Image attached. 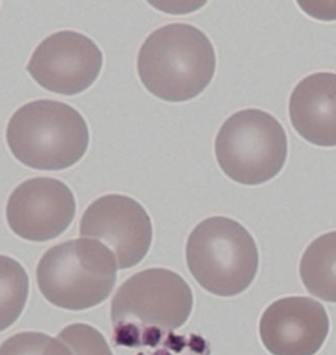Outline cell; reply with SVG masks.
<instances>
[{
	"label": "cell",
	"instance_id": "1",
	"mask_svg": "<svg viewBox=\"0 0 336 355\" xmlns=\"http://www.w3.org/2000/svg\"><path fill=\"white\" fill-rule=\"evenodd\" d=\"M193 309L186 280L168 268H148L124 282L113 296L114 343L127 347L155 346L182 328Z\"/></svg>",
	"mask_w": 336,
	"mask_h": 355
},
{
	"label": "cell",
	"instance_id": "2",
	"mask_svg": "<svg viewBox=\"0 0 336 355\" xmlns=\"http://www.w3.org/2000/svg\"><path fill=\"white\" fill-rule=\"evenodd\" d=\"M215 66L209 37L186 23L158 28L138 51L142 85L164 102L183 103L199 96L211 85Z\"/></svg>",
	"mask_w": 336,
	"mask_h": 355
},
{
	"label": "cell",
	"instance_id": "3",
	"mask_svg": "<svg viewBox=\"0 0 336 355\" xmlns=\"http://www.w3.org/2000/svg\"><path fill=\"white\" fill-rule=\"evenodd\" d=\"M6 139L13 157L42 171L78 164L89 145L85 117L66 103L41 99L26 103L11 116Z\"/></svg>",
	"mask_w": 336,
	"mask_h": 355
},
{
	"label": "cell",
	"instance_id": "4",
	"mask_svg": "<svg viewBox=\"0 0 336 355\" xmlns=\"http://www.w3.org/2000/svg\"><path fill=\"white\" fill-rule=\"evenodd\" d=\"M114 254L96 240H71L41 257L37 284L42 296L62 309L86 311L105 302L117 280Z\"/></svg>",
	"mask_w": 336,
	"mask_h": 355
},
{
	"label": "cell",
	"instance_id": "5",
	"mask_svg": "<svg viewBox=\"0 0 336 355\" xmlns=\"http://www.w3.org/2000/svg\"><path fill=\"white\" fill-rule=\"evenodd\" d=\"M187 266L205 291L230 297L246 291L259 268V250L249 230L236 220L215 216L191 232Z\"/></svg>",
	"mask_w": 336,
	"mask_h": 355
},
{
	"label": "cell",
	"instance_id": "6",
	"mask_svg": "<svg viewBox=\"0 0 336 355\" xmlns=\"http://www.w3.org/2000/svg\"><path fill=\"white\" fill-rule=\"evenodd\" d=\"M214 152L226 177L245 186H259L272 180L285 165L287 133L272 114L243 110L222 124Z\"/></svg>",
	"mask_w": 336,
	"mask_h": 355
},
{
	"label": "cell",
	"instance_id": "7",
	"mask_svg": "<svg viewBox=\"0 0 336 355\" xmlns=\"http://www.w3.org/2000/svg\"><path fill=\"white\" fill-rule=\"evenodd\" d=\"M101 67L103 53L94 40L74 31H61L38 45L26 71L42 89L74 96L95 83Z\"/></svg>",
	"mask_w": 336,
	"mask_h": 355
},
{
	"label": "cell",
	"instance_id": "8",
	"mask_svg": "<svg viewBox=\"0 0 336 355\" xmlns=\"http://www.w3.org/2000/svg\"><path fill=\"white\" fill-rule=\"evenodd\" d=\"M80 236L98 239L113 250L121 270L137 266L152 242L148 211L126 195H104L89 204L80 220Z\"/></svg>",
	"mask_w": 336,
	"mask_h": 355
},
{
	"label": "cell",
	"instance_id": "9",
	"mask_svg": "<svg viewBox=\"0 0 336 355\" xmlns=\"http://www.w3.org/2000/svg\"><path fill=\"white\" fill-rule=\"evenodd\" d=\"M74 193L62 180L32 178L20 183L8 198V227L23 240L45 242L60 237L74 220Z\"/></svg>",
	"mask_w": 336,
	"mask_h": 355
},
{
	"label": "cell",
	"instance_id": "10",
	"mask_svg": "<svg viewBox=\"0 0 336 355\" xmlns=\"http://www.w3.org/2000/svg\"><path fill=\"white\" fill-rule=\"evenodd\" d=\"M328 331L324 305L305 296L276 300L264 311L259 324L260 340L272 355H315Z\"/></svg>",
	"mask_w": 336,
	"mask_h": 355
},
{
	"label": "cell",
	"instance_id": "11",
	"mask_svg": "<svg viewBox=\"0 0 336 355\" xmlns=\"http://www.w3.org/2000/svg\"><path fill=\"white\" fill-rule=\"evenodd\" d=\"M290 123L302 139L317 146H336V74L303 78L289 99Z\"/></svg>",
	"mask_w": 336,
	"mask_h": 355
},
{
	"label": "cell",
	"instance_id": "12",
	"mask_svg": "<svg viewBox=\"0 0 336 355\" xmlns=\"http://www.w3.org/2000/svg\"><path fill=\"white\" fill-rule=\"evenodd\" d=\"M299 277L312 296L336 303V230L308 246L299 262Z\"/></svg>",
	"mask_w": 336,
	"mask_h": 355
},
{
	"label": "cell",
	"instance_id": "13",
	"mask_svg": "<svg viewBox=\"0 0 336 355\" xmlns=\"http://www.w3.org/2000/svg\"><path fill=\"white\" fill-rule=\"evenodd\" d=\"M29 296V277L24 267L0 254V331L8 329L21 316Z\"/></svg>",
	"mask_w": 336,
	"mask_h": 355
},
{
	"label": "cell",
	"instance_id": "14",
	"mask_svg": "<svg viewBox=\"0 0 336 355\" xmlns=\"http://www.w3.org/2000/svg\"><path fill=\"white\" fill-rule=\"evenodd\" d=\"M0 355H74L60 338L44 333H17L0 346Z\"/></svg>",
	"mask_w": 336,
	"mask_h": 355
},
{
	"label": "cell",
	"instance_id": "15",
	"mask_svg": "<svg viewBox=\"0 0 336 355\" xmlns=\"http://www.w3.org/2000/svg\"><path fill=\"white\" fill-rule=\"evenodd\" d=\"M58 338L74 355H113L105 337L87 324H73L63 328Z\"/></svg>",
	"mask_w": 336,
	"mask_h": 355
}]
</instances>
